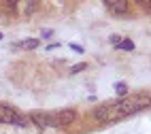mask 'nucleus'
Returning a JSON list of instances; mask_svg holds the SVG:
<instances>
[{
  "mask_svg": "<svg viewBox=\"0 0 151 134\" xmlns=\"http://www.w3.org/2000/svg\"><path fill=\"white\" fill-rule=\"evenodd\" d=\"M149 107H151V96H147V94L124 96L117 102L98 107L94 111V119H98V121H117V119L134 115V113H140V111H145Z\"/></svg>",
  "mask_w": 151,
  "mask_h": 134,
  "instance_id": "f257e3e1",
  "label": "nucleus"
},
{
  "mask_svg": "<svg viewBox=\"0 0 151 134\" xmlns=\"http://www.w3.org/2000/svg\"><path fill=\"white\" fill-rule=\"evenodd\" d=\"M30 117L38 128H66L77 119V111L62 109V111H53V113H32Z\"/></svg>",
  "mask_w": 151,
  "mask_h": 134,
  "instance_id": "f03ea898",
  "label": "nucleus"
},
{
  "mask_svg": "<svg viewBox=\"0 0 151 134\" xmlns=\"http://www.w3.org/2000/svg\"><path fill=\"white\" fill-rule=\"evenodd\" d=\"M0 123H9V126H28V119L26 115H22L17 109L13 107H6V104H0Z\"/></svg>",
  "mask_w": 151,
  "mask_h": 134,
  "instance_id": "7ed1b4c3",
  "label": "nucleus"
},
{
  "mask_svg": "<svg viewBox=\"0 0 151 134\" xmlns=\"http://www.w3.org/2000/svg\"><path fill=\"white\" fill-rule=\"evenodd\" d=\"M104 4L117 15H126L128 13V0H104Z\"/></svg>",
  "mask_w": 151,
  "mask_h": 134,
  "instance_id": "20e7f679",
  "label": "nucleus"
},
{
  "mask_svg": "<svg viewBox=\"0 0 151 134\" xmlns=\"http://www.w3.org/2000/svg\"><path fill=\"white\" fill-rule=\"evenodd\" d=\"M117 49H122V51H134V40L122 38V40H119V45H117Z\"/></svg>",
  "mask_w": 151,
  "mask_h": 134,
  "instance_id": "39448f33",
  "label": "nucleus"
},
{
  "mask_svg": "<svg viewBox=\"0 0 151 134\" xmlns=\"http://www.w3.org/2000/svg\"><path fill=\"white\" fill-rule=\"evenodd\" d=\"M38 45H41V40H38V38H28V40H24V43L19 45V47H26V49H36Z\"/></svg>",
  "mask_w": 151,
  "mask_h": 134,
  "instance_id": "423d86ee",
  "label": "nucleus"
},
{
  "mask_svg": "<svg viewBox=\"0 0 151 134\" xmlns=\"http://www.w3.org/2000/svg\"><path fill=\"white\" fill-rule=\"evenodd\" d=\"M115 91L124 98V96H128V85H126V83H117V85H115Z\"/></svg>",
  "mask_w": 151,
  "mask_h": 134,
  "instance_id": "0eeeda50",
  "label": "nucleus"
},
{
  "mask_svg": "<svg viewBox=\"0 0 151 134\" xmlns=\"http://www.w3.org/2000/svg\"><path fill=\"white\" fill-rule=\"evenodd\" d=\"M87 68V64H79V66H73L70 68V73H79V70H85Z\"/></svg>",
  "mask_w": 151,
  "mask_h": 134,
  "instance_id": "6e6552de",
  "label": "nucleus"
},
{
  "mask_svg": "<svg viewBox=\"0 0 151 134\" xmlns=\"http://www.w3.org/2000/svg\"><path fill=\"white\" fill-rule=\"evenodd\" d=\"M70 49H73V51H77V53H83V47H81V45H77V43H73V45H70Z\"/></svg>",
  "mask_w": 151,
  "mask_h": 134,
  "instance_id": "1a4fd4ad",
  "label": "nucleus"
},
{
  "mask_svg": "<svg viewBox=\"0 0 151 134\" xmlns=\"http://www.w3.org/2000/svg\"><path fill=\"white\" fill-rule=\"evenodd\" d=\"M119 40H122V38H119V36H117V34H113V36H111V43H113V45H115V47H117V45H119Z\"/></svg>",
  "mask_w": 151,
  "mask_h": 134,
  "instance_id": "9d476101",
  "label": "nucleus"
},
{
  "mask_svg": "<svg viewBox=\"0 0 151 134\" xmlns=\"http://www.w3.org/2000/svg\"><path fill=\"white\" fill-rule=\"evenodd\" d=\"M53 36V30H45L43 32V38H51Z\"/></svg>",
  "mask_w": 151,
  "mask_h": 134,
  "instance_id": "9b49d317",
  "label": "nucleus"
},
{
  "mask_svg": "<svg viewBox=\"0 0 151 134\" xmlns=\"http://www.w3.org/2000/svg\"><path fill=\"white\" fill-rule=\"evenodd\" d=\"M6 4L11 6V9H15V6H17V0H6Z\"/></svg>",
  "mask_w": 151,
  "mask_h": 134,
  "instance_id": "f8f14e48",
  "label": "nucleus"
},
{
  "mask_svg": "<svg viewBox=\"0 0 151 134\" xmlns=\"http://www.w3.org/2000/svg\"><path fill=\"white\" fill-rule=\"evenodd\" d=\"M0 40H2V34H0Z\"/></svg>",
  "mask_w": 151,
  "mask_h": 134,
  "instance_id": "ddd939ff",
  "label": "nucleus"
},
{
  "mask_svg": "<svg viewBox=\"0 0 151 134\" xmlns=\"http://www.w3.org/2000/svg\"><path fill=\"white\" fill-rule=\"evenodd\" d=\"M149 2H151V0H149Z\"/></svg>",
  "mask_w": 151,
  "mask_h": 134,
  "instance_id": "4468645a",
  "label": "nucleus"
}]
</instances>
